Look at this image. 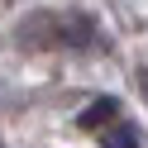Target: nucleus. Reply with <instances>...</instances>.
Segmentation results:
<instances>
[{"mask_svg":"<svg viewBox=\"0 0 148 148\" xmlns=\"http://www.w3.org/2000/svg\"><path fill=\"white\" fill-rule=\"evenodd\" d=\"M19 43H29V48H91L96 24L86 14H29L19 24Z\"/></svg>","mask_w":148,"mask_h":148,"instance_id":"1","label":"nucleus"},{"mask_svg":"<svg viewBox=\"0 0 148 148\" xmlns=\"http://www.w3.org/2000/svg\"><path fill=\"white\" fill-rule=\"evenodd\" d=\"M100 143H105V148H143V138H138V129L129 124L124 115H119L115 124H105V129H100Z\"/></svg>","mask_w":148,"mask_h":148,"instance_id":"2","label":"nucleus"},{"mask_svg":"<svg viewBox=\"0 0 148 148\" xmlns=\"http://www.w3.org/2000/svg\"><path fill=\"white\" fill-rule=\"evenodd\" d=\"M115 119H119V105H115V100H96L91 110H81V129H96V134L105 124H115Z\"/></svg>","mask_w":148,"mask_h":148,"instance_id":"3","label":"nucleus"}]
</instances>
